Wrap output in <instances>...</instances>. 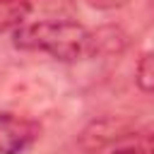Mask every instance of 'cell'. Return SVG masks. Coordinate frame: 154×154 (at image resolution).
<instances>
[{
    "instance_id": "2",
    "label": "cell",
    "mask_w": 154,
    "mask_h": 154,
    "mask_svg": "<svg viewBox=\"0 0 154 154\" xmlns=\"http://www.w3.org/2000/svg\"><path fill=\"white\" fill-rule=\"evenodd\" d=\"M41 135V125L26 118H17L12 113H0V152L2 154H22L29 149Z\"/></svg>"
},
{
    "instance_id": "4",
    "label": "cell",
    "mask_w": 154,
    "mask_h": 154,
    "mask_svg": "<svg viewBox=\"0 0 154 154\" xmlns=\"http://www.w3.org/2000/svg\"><path fill=\"white\" fill-rule=\"evenodd\" d=\"M29 0H0V31L10 26H22V19L29 14Z\"/></svg>"
},
{
    "instance_id": "6",
    "label": "cell",
    "mask_w": 154,
    "mask_h": 154,
    "mask_svg": "<svg viewBox=\"0 0 154 154\" xmlns=\"http://www.w3.org/2000/svg\"><path fill=\"white\" fill-rule=\"evenodd\" d=\"M111 154H154V149H152V147H147V144H130V147L113 149Z\"/></svg>"
},
{
    "instance_id": "1",
    "label": "cell",
    "mask_w": 154,
    "mask_h": 154,
    "mask_svg": "<svg viewBox=\"0 0 154 154\" xmlns=\"http://www.w3.org/2000/svg\"><path fill=\"white\" fill-rule=\"evenodd\" d=\"M12 43L19 51H43L67 63L87 55L89 31L72 19H43L17 26L12 34Z\"/></svg>"
},
{
    "instance_id": "7",
    "label": "cell",
    "mask_w": 154,
    "mask_h": 154,
    "mask_svg": "<svg viewBox=\"0 0 154 154\" xmlns=\"http://www.w3.org/2000/svg\"><path fill=\"white\" fill-rule=\"evenodd\" d=\"M89 2L96 7H116V5H123L125 0H89Z\"/></svg>"
},
{
    "instance_id": "3",
    "label": "cell",
    "mask_w": 154,
    "mask_h": 154,
    "mask_svg": "<svg viewBox=\"0 0 154 154\" xmlns=\"http://www.w3.org/2000/svg\"><path fill=\"white\" fill-rule=\"evenodd\" d=\"M128 46V34L120 26H99L96 31H89L87 55H118Z\"/></svg>"
},
{
    "instance_id": "5",
    "label": "cell",
    "mask_w": 154,
    "mask_h": 154,
    "mask_svg": "<svg viewBox=\"0 0 154 154\" xmlns=\"http://www.w3.org/2000/svg\"><path fill=\"white\" fill-rule=\"evenodd\" d=\"M135 82L142 91L154 94V51L144 53L137 60V70H135Z\"/></svg>"
},
{
    "instance_id": "9",
    "label": "cell",
    "mask_w": 154,
    "mask_h": 154,
    "mask_svg": "<svg viewBox=\"0 0 154 154\" xmlns=\"http://www.w3.org/2000/svg\"><path fill=\"white\" fill-rule=\"evenodd\" d=\"M0 154H2V152H0Z\"/></svg>"
},
{
    "instance_id": "8",
    "label": "cell",
    "mask_w": 154,
    "mask_h": 154,
    "mask_svg": "<svg viewBox=\"0 0 154 154\" xmlns=\"http://www.w3.org/2000/svg\"><path fill=\"white\" fill-rule=\"evenodd\" d=\"M152 149H154V137H152Z\"/></svg>"
}]
</instances>
